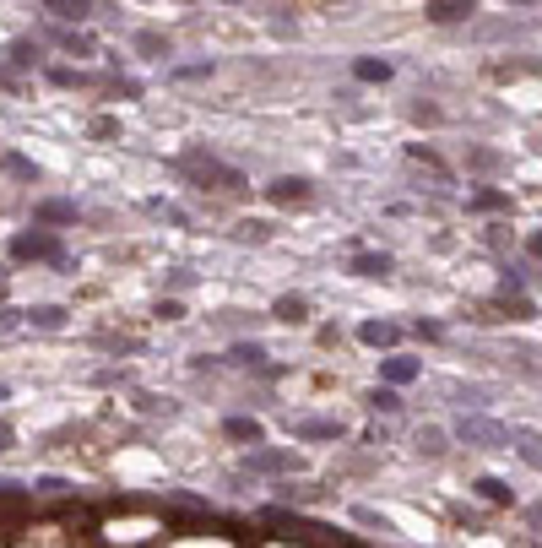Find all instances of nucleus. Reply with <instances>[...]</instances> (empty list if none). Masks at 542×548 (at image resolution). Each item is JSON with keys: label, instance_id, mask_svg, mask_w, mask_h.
<instances>
[{"label": "nucleus", "instance_id": "f257e3e1", "mask_svg": "<svg viewBox=\"0 0 542 548\" xmlns=\"http://www.w3.org/2000/svg\"><path fill=\"white\" fill-rule=\"evenodd\" d=\"M174 168H179L190 185H206V190H244V185H250V179H244V168H233V163L212 158L206 147H190Z\"/></svg>", "mask_w": 542, "mask_h": 548}, {"label": "nucleus", "instance_id": "f03ea898", "mask_svg": "<svg viewBox=\"0 0 542 548\" xmlns=\"http://www.w3.org/2000/svg\"><path fill=\"white\" fill-rule=\"evenodd\" d=\"M451 440H461V446H472V451H499V446H510V424H499V418H489V413H461V418L451 424Z\"/></svg>", "mask_w": 542, "mask_h": 548}, {"label": "nucleus", "instance_id": "7ed1b4c3", "mask_svg": "<svg viewBox=\"0 0 542 548\" xmlns=\"http://www.w3.org/2000/svg\"><path fill=\"white\" fill-rule=\"evenodd\" d=\"M11 255H16V261H49V266H71V255H65L60 234H43V228L16 234V239H11Z\"/></svg>", "mask_w": 542, "mask_h": 548}, {"label": "nucleus", "instance_id": "20e7f679", "mask_svg": "<svg viewBox=\"0 0 542 548\" xmlns=\"http://www.w3.org/2000/svg\"><path fill=\"white\" fill-rule=\"evenodd\" d=\"M239 467L255 473V478H288V473H299L304 462H299V451H266V446H255V451L239 457Z\"/></svg>", "mask_w": 542, "mask_h": 548}, {"label": "nucleus", "instance_id": "39448f33", "mask_svg": "<svg viewBox=\"0 0 542 548\" xmlns=\"http://www.w3.org/2000/svg\"><path fill=\"white\" fill-rule=\"evenodd\" d=\"M537 27L527 22V16H505V22H472L467 27V38L472 43H510V38H532Z\"/></svg>", "mask_w": 542, "mask_h": 548}, {"label": "nucleus", "instance_id": "423d86ee", "mask_svg": "<svg viewBox=\"0 0 542 548\" xmlns=\"http://www.w3.org/2000/svg\"><path fill=\"white\" fill-rule=\"evenodd\" d=\"M309 196H315V179H304V174H277L266 185V201H277V207H304Z\"/></svg>", "mask_w": 542, "mask_h": 548}, {"label": "nucleus", "instance_id": "0eeeda50", "mask_svg": "<svg viewBox=\"0 0 542 548\" xmlns=\"http://www.w3.org/2000/svg\"><path fill=\"white\" fill-rule=\"evenodd\" d=\"M418 375H423V364H418L413 353H385V359H380V380H385V386H396V391H402V386H413Z\"/></svg>", "mask_w": 542, "mask_h": 548}, {"label": "nucleus", "instance_id": "6e6552de", "mask_svg": "<svg viewBox=\"0 0 542 548\" xmlns=\"http://www.w3.org/2000/svg\"><path fill=\"white\" fill-rule=\"evenodd\" d=\"M33 223H38V228H65V223H76V201L43 196V201H33Z\"/></svg>", "mask_w": 542, "mask_h": 548}, {"label": "nucleus", "instance_id": "1a4fd4ad", "mask_svg": "<svg viewBox=\"0 0 542 548\" xmlns=\"http://www.w3.org/2000/svg\"><path fill=\"white\" fill-rule=\"evenodd\" d=\"M358 342H364V348H380V353H396L402 326H396V321H358Z\"/></svg>", "mask_w": 542, "mask_h": 548}, {"label": "nucleus", "instance_id": "9d476101", "mask_svg": "<svg viewBox=\"0 0 542 548\" xmlns=\"http://www.w3.org/2000/svg\"><path fill=\"white\" fill-rule=\"evenodd\" d=\"M423 16H429L434 27H456V22L478 16V0H429V5H423Z\"/></svg>", "mask_w": 542, "mask_h": 548}, {"label": "nucleus", "instance_id": "9b49d317", "mask_svg": "<svg viewBox=\"0 0 542 548\" xmlns=\"http://www.w3.org/2000/svg\"><path fill=\"white\" fill-rule=\"evenodd\" d=\"M228 359H233L239 370H255V375H282V370L266 359V348H261V342H233V348H228Z\"/></svg>", "mask_w": 542, "mask_h": 548}, {"label": "nucleus", "instance_id": "f8f14e48", "mask_svg": "<svg viewBox=\"0 0 542 548\" xmlns=\"http://www.w3.org/2000/svg\"><path fill=\"white\" fill-rule=\"evenodd\" d=\"M347 272H353V277H391L396 261H391L385 250H358V255L347 261Z\"/></svg>", "mask_w": 542, "mask_h": 548}, {"label": "nucleus", "instance_id": "ddd939ff", "mask_svg": "<svg viewBox=\"0 0 542 548\" xmlns=\"http://www.w3.org/2000/svg\"><path fill=\"white\" fill-rule=\"evenodd\" d=\"M130 43H136V54H141V60H168V54H174V38H168V33H157V27H141Z\"/></svg>", "mask_w": 542, "mask_h": 548}, {"label": "nucleus", "instance_id": "4468645a", "mask_svg": "<svg viewBox=\"0 0 542 548\" xmlns=\"http://www.w3.org/2000/svg\"><path fill=\"white\" fill-rule=\"evenodd\" d=\"M43 11H49V16H60L65 27H76V22L98 16V0H43Z\"/></svg>", "mask_w": 542, "mask_h": 548}, {"label": "nucleus", "instance_id": "2eb2a0df", "mask_svg": "<svg viewBox=\"0 0 542 548\" xmlns=\"http://www.w3.org/2000/svg\"><path fill=\"white\" fill-rule=\"evenodd\" d=\"M510 446L521 451V462H527V467H537V473H542V435H537V429L510 424Z\"/></svg>", "mask_w": 542, "mask_h": 548}, {"label": "nucleus", "instance_id": "dca6fc26", "mask_svg": "<svg viewBox=\"0 0 542 548\" xmlns=\"http://www.w3.org/2000/svg\"><path fill=\"white\" fill-rule=\"evenodd\" d=\"M293 435L309 440V446H320V440H342V424H337V418H299Z\"/></svg>", "mask_w": 542, "mask_h": 548}, {"label": "nucleus", "instance_id": "f3484780", "mask_svg": "<svg viewBox=\"0 0 542 548\" xmlns=\"http://www.w3.org/2000/svg\"><path fill=\"white\" fill-rule=\"evenodd\" d=\"M54 43H60L65 54H81V60H92V54H98L92 33H81V27H54Z\"/></svg>", "mask_w": 542, "mask_h": 548}, {"label": "nucleus", "instance_id": "a211bd4d", "mask_svg": "<svg viewBox=\"0 0 542 548\" xmlns=\"http://www.w3.org/2000/svg\"><path fill=\"white\" fill-rule=\"evenodd\" d=\"M5 60H11L16 71H33V65H43V43H33V38H11V43H5Z\"/></svg>", "mask_w": 542, "mask_h": 548}, {"label": "nucleus", "instance_id": "6ab92c4d", "mask_svg": "<svg viewBox=\"0 0 542 548\" xmlns=\"http://www.w3.org/2000/svg\"><path fill=\"white\" fill-rule=\"evenodd\" d=\"M472 495H478L483 505H510V500H516V489H510L505 478H494V473H483V478L472 484Z\"/></svg>", "mask_w": 542, "mask_h": 548}, {"label": "nucleus", "instance_id": "aec40b11", "mask_svg": "<svg viewBox=\"0 0 542 548\" xmlns=\"http://www.w3.org/2000/svg\"><path fill=\"white\" fill-rule=\"evenodd\" d=\"M0 168H5L11 179H22V185H38V179H43V168H38L33 158H22V152H0Z\"/></svg>", "mask_w": 542, "mask_h": 548}, {"label": "nucleus", "instance_id": "412c9836", "mask_svg": "<svg viewBox=\"0 0 542 548\" xmlns=\"http://www.w3.org/2000/svg\"><path fill=\"white\" fill-rule=\"evenodd\" d=\"M271 315H277L282 326H299V321H309V299H304V293H282V299L271 304Z\"/></svg>", "mask_w": 542, "mask_h": 548}, {"label": "nucleus", "instance_id": "4be33fe9", "mask_svg": "<svg viewBox=\"0 0 542 548\" xmlns=\"http://www.w3.org/2000/svg\"><path fill=\"white\" fill-rule=\"evenodd\" d=\"M27 321H33L38 332H60V326L71 321V310H65V304H27Z\"/></svg>", "mask_w": 542, "mask_h": 548}, {"label": "nucleus", "instance_id": "5701e85b", "mask_svg": "<svg viewBox=\"0 0 542 548\" xmlns=\"http://www.w3.org/2000/svg\"><path fill=\"white\" fill-rule=\"evenodd\" d=\"M353 76H358V82H391V76H396V65H391V60H380V54H364V60H353Z\"/></svg>", "mask_w": 542, "mask_h": 548}, {"label": "nucleus", "instance_id": "b1692460", "mask_svg": "<svg viewBox=\"0 0 542 548\" xmlns=\"http://www.w3.org/2000/svg\"><path fill=\"white\" fill-rule=\"evenodd\" d=\"M223 435H228V440H239V446H261V424H255V418H239V413H233V418H223Z\"/></svg>", "mask_w": 542, "mask_h": 548}, {"label": "nucleus", "instance_id": "393cba45", "mask_svg": "<svg viewBox=\"0 0 542 548\" xmlns=\"http://www.w3.org/2000/svg\"><path fill=\"white\" fill-rule=\"evenodd\" d=\"M467 168H472V174H499L505 158H499L494 147H467Z\"/></svg>", "mask_w": 542, "mask_h": 548}, {"label": "nucleus", "instance_id": "a878e982", "mask_svg": "<svg viewBox=\"0 0 542 548\" xmlns=\"http://www.w3.org/2000/svg\"><path fill=\"white\" fill-rule=\"evenodd\" d=\"M233 239L239 245H266L271 239V223L266 217H244V223H233Z\"/></svg>", "mask_w": 542, "mask_h": 548}, {"label": "nucleus", "instance_id": "bb28decb", "mask_svg": "<svg viewBox=\"0 0 542 548\" xmlns=\"http://www.w3.org/2000/svg\"><path fill=\"white\" fill-rule=\"evenodd\" d=\"M451 402H467L472 413H483V408L494 402V391H489V386H451Z\"/></svg>", "mask_w": 542, "mask_h": 548}, {"label": "nucleus", "instance_id": "cd10ccee", "mask_svg": "<svg viewBox=\"0 0 542 548\" xmlns=\"http://www.w3.org/2000/svg\"><path fill=\"white\" fill-rule=\"evenodd\" d=\"M445 446H451V429H434V424L418 429V451L423 457H445Z\"/></svg>", "mask_w": 542, "mask_h": 548}, {"label": "nucleus", "instance_id": "c85d7f7f", "mask_svg": "<svg viewBox=\"0 0 542 548\" xmlns=\"http://www.w3.org/2000/svg\"><path fill=\"white\" fill-rule=\"evenodd\" d=\"M467 207L472 212H510V196L505 190H478V196H467Z\"/></svg>", "mask_w": 542, "mask_h": 548}, {"label": "nucleus", "instance_id": "c756f323", "mask_svg": "<svg viewBox=\"0 0 542 548\" xmlns=\"http://www.w3.org/2000/svg\"><path fill=\"white\" fill-rule=\"evenodd\" d=\"M212 71H217L212 60H195V65H168V76H174V82H212Z\"/></svg>", "mask_w": 542, "mask_h": 548}, {"label": "nucleus", "instance_id": "7c9ffc66", "mask_svg": "<svg viewBox=\"0 0 542 548\" xmlns=\"http://www.w3.org/2000/svg\"><path fill=\"white\" fill-rule=\"evenodd\" d=\"M43 76H49L54 87H87V82H92L87 71H71V65H43Z\"/></svg>", "mask_w": 542, "mask_h": 548}, {"label": "nucleus", "instance_id": "2f4dec72", "mask_svg": "<svg viewBox=\"0 0 542 548\" xmlns=\"http://www.w3.org/2000/svg\"><path fill=\"white\" fill-rule=\"evenodd\" d=\"M413 163H423L434 179H451V163H445L440 152H429V147H413Z\"/></svg>", "mask_w": 542, "mask_h": 548}, {"label": "nucleus", "instance_id": "473e14b6", "mask_svg": "<svg viewBox=\"0 0 542 548\" xmlns=\"http://www.w3.org/2000/svg\"><path fill=\"white\" fill-rule=\"evenodd\" d=\"M369 408H375V413H402V397H396V386H375Z\"/></svg>", "mask_w": 542, "mask_h": 548}, {"label": "nucleus", "instance_id": "72a5a7b5", "mask_svg": "<svg viewBox=\"0 0 542 548\" xmlns=\"http://www.w3.org/2000/svg\"><path fill=\"white\" fill-rule=\"evenodd\" d=\"M136 402H141V413H163V418H168V413H179V402H174V397H152V391H141Z\"/></svg>", "mask_w": 542, "mask_h": 548}, {"label": "nucleus", "instance_id": "f704fd0d", "mask_svg": "<svg viewBox=\"0 0 542 548\" xmlns=\"http://www.w3.org/2000/svg\"><path fill=\"white\" fill-rule=\"evenodd\" d=\"M147 212H152V217H163V223H179V228L190 223V217H185V212H179L174 201H147Z\"/></svg>", "mask_w": 542, "mask_h": 548}, {"label": "nucleus", "instance_id": "c9c22d12", "mask_svg": "<svg viewBox=\"0 0 542 548\" xmlns=\"http://www.w3.org/2000/svg\"><path fill=\"white\" fill-rule=\"evenodd\" d=\"M163 283H168V288H174V293H185V288H195V283H201V277H195V272H190V266H174V272H168V277H163Z\"/></svg>", "mask_w": 542, "mask_h": 548}, {"label": "nucleus", "instance_id": "e433bc0d", "mask_svg": "<svg viewBox=\"0 0 542 548\" xmlns=\"http://www.w3.org/2000/svg\"><path fill=\"white\" fill-rule=\"evenodd\" d=\"M413 332H418L423 342H440V337H445V326H440V321H413Z\"/></svg>", "mask_w": 542, "mask_h": 548}, {"label": "nucleus", "instance_id": "4c0bfd02", "mask_svg": "<svg viewBox=\"0 0 542 548\" xmlns=\"http://www.w3.org/2000/svg\"><path fill=\"white\" fill-rule=\"evenodd\" d=\"M179 315H185L179 299H157V321H179Z\"/></svg>", "mask_w": 542, "mask_h": 548}, {"label": "nucleus", "instance_id": "58836bf2", "mask_svg": "<svg viewBox=\"0 0 542 548\" xmlns=\"http://www.w3.org/2000/svg\"><path fill=\"white\" fill-rule=\"evenodd\" d=\"M353 516H358V527H375V533H391V527H385V522H380V516H375V511H364V505H358V511H353Z\"/></svg>", "mask_w": 542, "mask_h": 548}, {"label": "nucleus", "instance_id": "ea45409f", "mask_svg": "<svg viewBox=\"0 0 542 548\" xmlns=\"http://www.w3.org/2000/svg\"><path fill=\"white\" fill-rule=\"evenodd\" d=\"M16 321H27V310H0V337L16 332Z\"/></svg>", "mask_w": 542, "mask_h": 548}, {"label": "nucleus", "instance_id": "a19ab883", "mask_svg": "<svg viewBox=\"0 0 542 548\" xmlns=\"http://www.w3.org/2000/svg\"><path fill=\"white\" fill-rule=\"evenodd\" d=\"M413 114H418V120H423V125H440V120H445V114H440V109H434V103H418V109H413Z\"/></svg>", "mask_w": 542, "mask_h": 548}, {"label": "nucleus", "instance_id": "79ce46f5", "mask_svg": "<svg viewBox=\"0 0 542 548\" xmlns=\"http://www.w3.org/2000/svg\"><path fill=\"white\" fill-rule=\"evenodd\" d=\"M527 250H532V261H542V228L532 234V239H527Z\"/></svg>", "mask_w": 542, "mask_h": 548}, {"label": "nucleus", "instance_id": "37998d69", "mask_svg": "<svg viewBox=\"0 0 542 548\" xmlns=\"http://www.w3.org/2000/svg\"><path fill=\"white\" fill-rule=\"evenodd\" d=\"M527 522H532V527L542 533V500H537V505H527Z\"/></svg>", "mask_w": 542, "mask_h": 548}, {"label": "nucleus", "instance_id": "c03bdc74", "mask_svg": "<svg viewBox=\"0 0 542 548\" xmlns=\"http://www.w3.org/2000/svg\"><path fill=\"white\" fill-rule=\"evenodd\" d=\"M11 440H16V435H11V424L0 418V451H11Z\"/></svg>", "mask_w": 542, "mask_h": 548}, {"label": "nucleus", "instance_id": "a18cd8bd", "mask_svg": "<svg viewBox=\"0 0 542 548\" xmlns=\"http://www.w3.org/2000/svg\"><path fill=\"white\" fill-rule=\"evenodd\" d=\"M0 87H16V76H11V71H5V65H0Z\"/></svg>", "mask_w": 542, "mask_h": 548}, {"label": "nucleus", "instance_id": "49530a36", "mask_svg": "<svg viewBox=\"0 0 542 548\" xmlns=\"http://www.w3.org/2000/svg\"><path fill=\"white\" fill-rule=\"evenodd\" d=\"M510 5H537V0H510Z\"/></svg>", "mask_w": 542, "mask_h": 548}, {"label": "nucleus", "instance_id": "de8ad7c7", "mask_svg": "<svg viewBox=\"0 0 542 548\" xmlns=\"http://www.w3.org/2000/svg\"><path fill=\"white\" fill-rule=\"evenodd\" d=\"M0 402H5V386H0Z\"/></svg>", "mask_w": 542, "mask_h": 548}]
</instances>
